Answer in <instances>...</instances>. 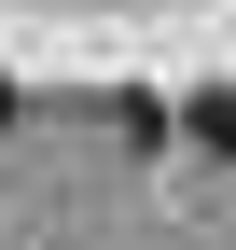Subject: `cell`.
<instances>
[{"label": "cell", "mask_w": 236, "mask_h": 250, "mask_svg": "<svg viewBox=\"0 0 236 250\" xmlns=\"http://www.w3.org/2000/svg\"><path fill=\"white\" fill-rule=\"evenodd\" d=\"M195 139H209V153H236V83H222V98H195Z\"/></svg>", "instance_id": "obj_1"}, {"label": "cell", "mask_w": 236, "mask_h": 250, "mask_svg": "<svg viewBox=\"0 0 236 250\" xmlns=\"http://www.w3.org/2000/svg\"><path fill=\"white\" fill-rule=\"evenodd\" d=\"M0 125H14V83H0Z\"/></svg>", "instance_id": "obj_2"}]
</instances>
